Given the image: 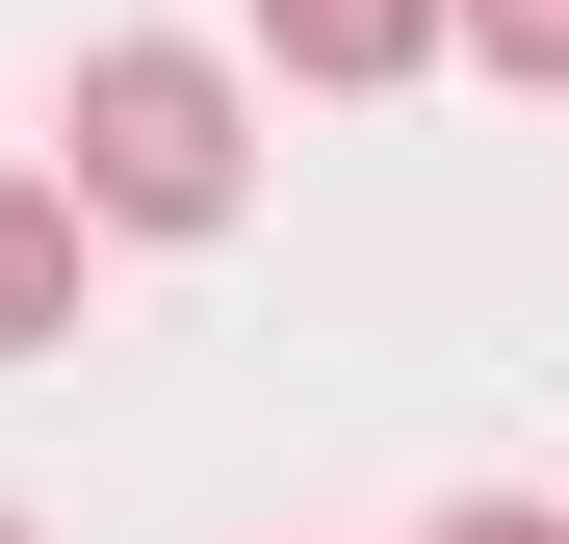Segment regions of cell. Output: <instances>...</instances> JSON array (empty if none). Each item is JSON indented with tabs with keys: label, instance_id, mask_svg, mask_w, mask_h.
Listing matches in <instances>:
<instances>
[{
	"label": "cell",
	"instance_id": "1",
	"mask_svg": "<svg viewBox=\"0 0 569 544\" xmlns=\"http://www.w3.org/2000/svg\"><path fill=\"white\" fill-rule=\"evenodd\" d=\"M52 156H78L104 234H233L259 208V105H233V52H181V27H104V52H78Z\"/></svg>",
	"mask_w": 569,
	"mask_h": 544
},
{
	"label": "cell",
	"instance_id": "4",
	"mask_svg": "<svg viewBox=\"0 0 569 544\" xmlns=\"http://www.w3.org/2000/svg\"><path fill=\"white\" fill-rule=\"evenodd\" d=\"M466 52H492V78H543V105H569V0H466Z\"/></svg>",
	"mask_w": 569,
	"mask_h": 544
},
{
	"label": "cell",
	"instance_id": "5",
	"mask_svg": "<svg viewBox=\"0 0 569 544\" xmlns=\"http://www.w3.org/2000/svg\"><path fill=\"white\" fill-rule=\"evenodd\" d=\"M440 544H569V518H543V493H466V518H440Z\"/></svg>",
	"mask_w": 569,
	"mask_h": 544
},
{
	"label": "cell",
	"instance_id": "2",
	"mask_svg": "<svg viewBox=\"0 0 569 544\" xmlns=\"http://www.w3.org/2000/svg\"><path fill=\"white\" fill-rule=\"evenodd\" d=\"M259 52L311 78V105H389L415 52H466V0H259Z\"/></svg>",
	"mask_w": 569,
	"mask_h": 544
},
{
	"label": "cell",
	"instance_id": "6",
	"mask_svg": "<svg viewBox=\"0 0 569 544\" xmlns=\"http://www.w3.org/2000/svg\"><path fill=\"white\" fill-rule=\"evenodd\" d=\"M0 544H27V518H0Z\"/></svg>",
	"mask_w": 569,
	"mask_h": 544
},
{
	"label": "cell",
	"instance_id": "3",
	"mask_svg": "<svg viewBox=\"0 0 569 544\" xmlns=\"http://www.w3.org/2000/svg\"><path fill=\"white\" fill-rule=\"evenodd\" d=\"M78 234H104V208H78V156H0V363L78 337Z\"/></svg>",
	"mask_w": 569,
	"mask_h": 544
}]
</instances>
